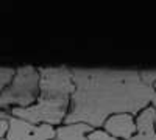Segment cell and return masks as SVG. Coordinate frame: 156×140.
<instances>
[{
	"label": "cell",
	"mask_w": 156,
	"mask_h": 140,
	"mask_svg": "<svg viewBox=\"0 0 156 140\" xmlns=\"http://www.w3.org/2000/svg\"><path fill=\"white\" fill-rule=\"evenodd\" d=\"M75 84L64 125L84 123L101 129L114 114L136 117L147 106L156 109V90L140 80L137 70L72 69Z\"/></svg>",
	"instance_id": "obj_1"
},
{
	"label": "cell",
	"mask_w": 156,
	"mask_h": 140,
	"mask_svg": "<svg viewBox=\"0 0 156 140\" xmlns=\"http://www.w3.org/2000/svg\"><path fill=\"white\" fill-rule=\"evenodd\" d=\"M39 98V70L34 66L16 69L14 78L0 94V112L8 114L11 109L28 108Z\"/></svg>",
	"instance_id": "obj_2"
},
{
	"label": "cell",
	"mask_w": 156,
	"mask_h": 140,
	"mask_svg": "<svg viewBox=\"0 0 156 140\" xmlns=\"http://www.w3.org/2000/svg\"><path fill=\"white\" fill-rule=\"evenodd\" d=\"M70 100H48L39 97L34 104L28 108L11 109L8 115L28 121L31 125H48L58 128L64 125L66 115L69 112Z\"/></svg>",
	"instance_id": "obj_3"
},
{
	"label": "cell",
	"mask_w": 156,
	"mask_h": 140,
	"mask_svg": "<svg viewBox=\"0 0 156 140\" xmlns=\"http://www.w3.org/2000/svg\"><path fill=\"white\" fill-rule=\"evenodd\" d=\"M37 70L39 97L48 100H70L75 90L70 67H37Z\"/></svg>",
	"instance_id": "obj_4"
},
{
	"label": "cell",
	"mask_w": 156,
	"mask_h": 140,
	"mask_svg": "<svg viewBox=\"0 0 156 140\" xmlns=\"http://www.w3.org/2000/svg\"><path fill=\"white\" fill-rule=\"evenodd\" d=\"M8 121L5 140H53L56 128L48 125H31L20 118L0 112Z\"/></svg>",
	"instance_id": "obj_5"
},
{
	"label": "cell",
	"mask_w": 156,
	"mask_h": 140,
	"mask_svg": "<svg viewBox=\"0 0 156 140\" xmlns=\"http://www.w3.org/2000/svg\"><path fill=\"white\" fill-rule=\"evenodd\" d=\"M101 129L111 137L120 138V140H129L136 134V121L134 117L129 115V114H114V115L105 120Z\"/></svg>",
	"instance_id": "obj_6"
},
{
	"label": "cell",
	"mask_w": 156,
	"mask_h": 140,
	"mask_svg": "<svg viewBox=\"0 0 156 140\" xmlns=\"http://www.w3.org/2000/svg\"><path fill=\"white\" fill-rule=\"evenodd\" d=\"M136 121V134L129 140H156V109L147 106L134 117Z\"/></svg>",
	"instance_id": "obj_7"
},
{
	"label": "cell",
	"mask_w": 156,
	"mask_h": 140,
	"mask_svg": "<svg viewBox=\"0 0 156 140\" xmlns=\"http://www.w3.org/2000/svg\"><path fill=\"white\" fill-rule=\"evenodd\" d=\"M90 131H92V128L84 123L61 125L56 128L53 140H87V134Z\"/></svg>",
	"instance_id": "obj_8"
},
{
	"label": "cell",
	"mask_w": 156,
	"mask_h": 140,
	"mask_svg": "<svg viewBox=\"0 0 156 140\" xmlns=\"http://www.w3.org/2000/svg\"><path fill=\"white\" fill-rule=\"evenodd\" d=\"M16 69L12 67H0V94L9 86L11 80L14 78Z\"/></svg>",
	"instance_id": "obj_9"
},
{
	"label": "cell",
	"mask_w": 156,
	"mask_h": 140,
	"mask_svg": "<svg viewBox=\"0 0 156 140\" xmlns=\"http://www.w3.org/2000/svg\"><path fill=\"white\" fill-rule=\"evenodd\" d=\"M140 80L147 86H151L156 90V70H142L140 72Z\"/></svg>",
	"instance_id": "obj_10"
},
{
	"label": "cell",
	"mask_w": 156,
	"mask_h": 140,
	"mask_svg": "<svg viewBox=\"0 0 156 140\" xmlns=\"http://www.w3.org/2000/svg\"><path fill=\"white\" fill-rule=\"evenodd\" d=\"M87 140H120V138L111 137L109 134H106L103 129H92V131L87 134Z\"/></svg>",
	"instance_id": "obj_11"
},
{
	"label": "cell",
	"mask_w": 156,
	"mask_h": 140,
	"mask_svg": "<svg viewBox=\"0 0 156 140\" xmlns=\"http://www.w3.org/2000/svg\"><path fill=\"white\" fill-rule=\"evenodd\" d=\"M6 129H8V121H6V118L2 115V114H0V138L5 137Z\"/></svg>",
	"instance_id": "obj_12"
},
{
	"label": "cell",
	"mask_w": 156,
	"mask_h": 140,
	"mask_svg": "<svg viewBox=\"0 0 156 140\" xmlns=\"http://www.w3.org/2000/svg\"><path fill=\"white\" fill-rule=\"evenodd\" d=\"M0 140H5V137H3V138H0Z\"/></svg>",
	"instance_id": "obj_13"
},
{
	"label": "cell",
	"mask_w": 156,
	"mask_h": 140,
	"mask_svg": "<svg viewBox=\"0 0 156 140\" xmlns=\"http://www.w3.org/2000/svg\"><path fill=\"white\" fill-rule=\"evenodd\" d=\"M154 128H156V121H154Z\"/></svg>",
	"instance_id": "obj_14"
}]
</instances>
